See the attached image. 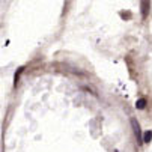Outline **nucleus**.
<instances>
[{
    "mask_svg": "<svg viewBox=\"0 0 152 152\" xmlns=\"http://www.w3.org/2000/svg\"><path fill=\"white\" fill-rule=\"evenodd\" d=\"M131 126H133V131H134L139 143H143V136H142V131H140V125H139V122L136 119H131Z\"/></svg>",
    "mask_w": 152,
    "mask_h": 152,
    "instance_id": "1",
    "label": "nucleus"
},
{
    "mask_svg": "<svg viewBox=\"0 0 152 152\" xmlns=\"http://www.w3.org/2000/svg\"><path fill=\"white\" fill-rule=\"evenodd\" d=\"M151 140H152V129H149V131L143 134V143H149Z\"/></svg>",
    "mask_w": 152,
    "mask_h": 152,
    "instance_id": "3",
    "label": "nucleus"
},
{
    "mask_svg": "<svg viewBox=\"0 0 152 152\" xmlns=\"http://www.w3.org/2000/svg\"><path fill=\"white\" fill-rule=\"evenodd\" d=\"M149 6H151V5H149V2H142V17H143V18H146Z\"/></svg>",
    "mask_w": 152,
    "mask_h": 152,
    "instance_id": "2",
    "label": "nucleus"
},
{
    "mask_svg": "<svg viewBox=\"0 0 152 152\" xmlns=\"http://www.w3.org/2000/svg\"><path fill=\"white\" fill-rule=\"evenodd\" d=\"M136 107L139 108V110H143V108L146 107V99H145V98H140V99L136 102Z\"/></svg>",
    "mask_w": 152,
    "mask_h": 152,
    "instance_id": "4",
    "label": "nucleus"
}]
</instances>
